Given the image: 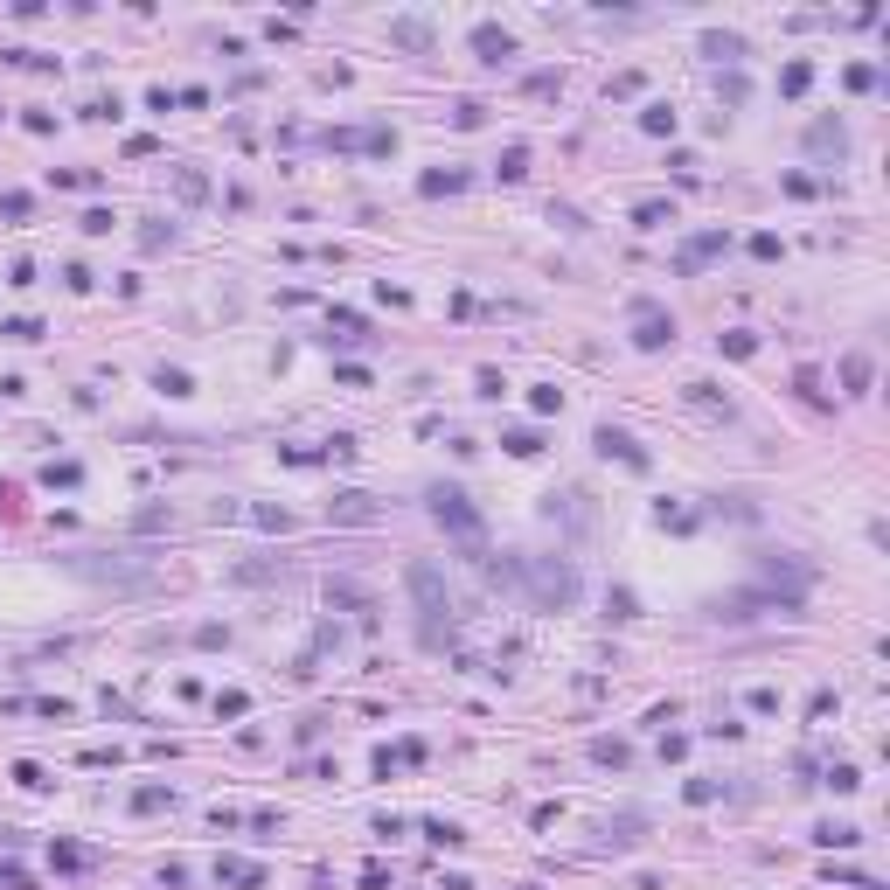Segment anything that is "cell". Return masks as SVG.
Returning <instances> with one entry per match:
<instances>
[{
	"mask_svg": "<svg viewBox=\"0 0 890 890\" xmlns=\"http://www.w3.org/2000/svg\"><path fill=\"white\" fill-rule=\"evenodd\" d=\"M432 515H439V529L466 550V557H487V522H480V508H473L459 487H432Z\"/></svg>",
	"mask_w": 890,
	"mask_h": 890,
	"instance_id": "obj_1",
	"label": "cell"
},
{
	"mask_svg": "<svg viewBox=\"0 0 890 890\" xmlns=\"http://www.w3.org/2000/svg\"><path fill=\"white\" fill-rule=\"evenodd\" d=\"M411 598H418V619H425V640L439 647L452 633V598L439 585V564H411Z\"/></svg>",
	"mask_w": 890,
	"mask_h": 890,
	"instance_id": "obj_2",
	"label": "cell"
},
{
	"mask_svg": "<svg viewBox=\"0 0 890 890\" xmlns=\"http://www.w3.org/2000/svg\"><path fill=\"white\" fill-rule=\"evenodd\" d=\"M536 592L557 598V605H571V598H578V578H571L564 564H536Z\"/></svg>",
	"mask_w": 890,
	"mask_h": 890,
	"instance_id": "obj_3",
	"label": "cell"
},
{
	"mask_svg": "<svg viewBox=\"0 0 890 890\" xmlns=\"http://www.w3.org/2000/svg\"><path fill=\"white\" fill-rule=\"evenodd\" d=\"M216 884H265V870L244 863V856H223V863H216Z\"/></svg>",
	"mask_w": 890,
	"mask_h": 890,
	"instance_id": "obj_4",
	"label": "cell"
},
{
	"mask_svg": "<svg viewBox=\"0 0 890 890\" xmlns=\"http://www.w3.org/2000/svg\"><path fill=\"white\" fill-rule=\"evenodd\" d=\"M473 49H480L487 63H501V56H515V42H508L501 28H473Z\"/></svg>",
	"mask_w": 890,
	"mask_h": 890,
	"instance_id": "obj_5",
	"label": "cell"
},
{
	"mask_svg": "<svg viewBox=\"0 0 890 890\" xmlns=\"http://www.w3.org/2000/svg\"><path fill=\"white\" fill-rule=\"evenodd\" d=\"M598 445H605V452H619L626 466H647V452H640V445L626 439V432H598Z\"/></svg>",
	"mask_w": 890,
	"mask_h": 890,
	"instance_id": "obj_6",
	"label": "cell"
},
{
	"mask_svg": "<svg viewBox=\"0 0 890 890\" xmlns=\"http://www.w3.org/2000/svg\"><path fill=\"white\" fill-rule=\"evenodd\" d=\"M668 334H675V327H668V320H661L654 306H640V341H647V348H661Z\"/></svg>",
	"mask_w": 890,
	"mask_h": 890,
	"instance_id": "obj_7",
	"label": "cell"
},
{
	"mask_svg": "<svg viewBox=\"0 0 890 890\" xmlns=\"http://www.w3.org/2000/svg\"><path fill=\"white\" fill-rule=\"evenodd\" d=\"M334 515H341V522H369L376 508H369V494H341V501H334Z\"/></svg>",
	"mask_w": 890,
	"mask_h": 890,
	"instance_id": "obj_8",
	"label": "cell"
},
{
	"mask_svg": "<svg viewBox=\"0 0 890 890\" xmlns=\"http://www.w3.org/2000/svg\"><path fill=\"white\" fill-rule=\"evenodd\" d=\"M842 383H849V390H863V383H870V362H863V355H849V362H842Z\"/></svg>",
	"mask_w": 890,
	"mask_h": 890,
	"instance_id": "obj_9",
	"label": "cell"
}]
</instances>
